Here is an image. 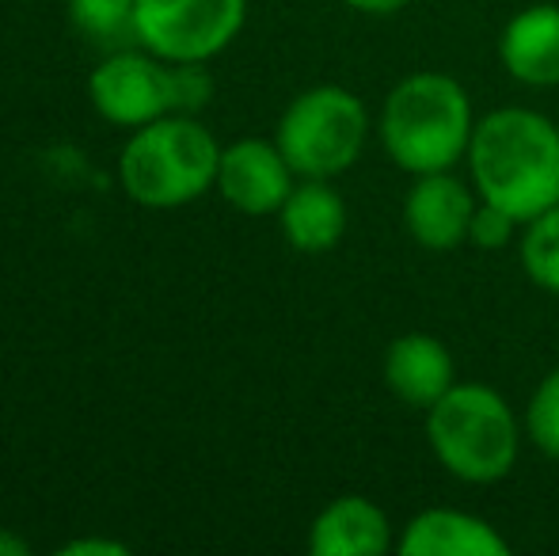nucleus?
Returning a JSON list of instances; mask_svg holds the SVG:
<instances>
[{"label": "nucleus", "mask_w": 559, "mask_h": 556, "mask_svg": "<svg viewBox=\"0 0 559 556\" xmlns=\"http://www.w3.org/2000/svg\"><path fill=\"white\" fill-rule=\"evenodd\" d=\"M499 61L525 88L559 84V8L533 4L510 15L499 38Z\"/></svg>", "instance_id": "nucleus-12"}, {"label": "nucleus", "mask_w": 559, "mask_h": 556, "mask_svg": "<svg viewBox=\"0 0 559 556\" xmlns=\"http://www.w3.org/2000/svg\"><path fill=\"white\" fill-rule=\"evenodd\" d=\"M222 145L194 115H160L130 134L118 156L122 191L145 210H179L217 187Z\"/></svg>", "instance_id": "nucleus-4"}, {"label": "nucleus", "mask_w": 559, "mask_h": 556, "mask_svg": "<svg viewBox=\"0 0 559 556\" xmlns=\"http://www.w3.org/2000/svg\"><path fill=\"white\" fill-rule=\"evenodd\" d=\"M282 237L305 256H324L346 233V202L332 179H301L278 210Z\"/></svg>", "instance_id": "nucleus-14"}, {"label": "nucleus", "mask_w": 559, "mask_h": 556, "mask_svg": "<svg viewBox=\"0 0 559 556\" xmlns=\"http://www.w3.org/2000/svg\"><path fill=\"white\" fill-rule=\"evenodd\" d=\"M171 92H176V115H194L210 104L214 81L206 73V61H183L171 66Z\"/></svg>", "instance_id": "nucleus-19"}, {"label": "nucleus", "mask_w": 559, "mask_h": 556, "mask_svg": "<svg viewBox=\"0 0 559 556\" xmlns=\"http://www.w3.org/2000/svg\"><path fill=\"white\" fill-rule=\"evenodd\" d=\"M525 423L499 389L484 381H456L427 409V442L453 481L499 484L514 473Z\"/></svg>", "instance_id": "nucleus-3"}, {"label": "nucleus", "mask_w": 559, "mask_h": 556, "mask_svg": "<svg viewBox=\"0 0 559 556\" xmlns=\"http://www.w3.org/2000/svg\"><path fill=\"white\" fill-rule=\"evenodd\" d=\"M88 96L99 119L126 130L145 127L160 115H176L171 61L148 50H122L96 66V73L88 76Z\"/></svg>", "instance_id": "nucleus-7"}, {"label": "nucleus", "mask_w": 559, "mask_h": 556, "mask_svg": "<svg viewBox=\"0 0 559 556\" xmlns=\"http://www.w3.org/2000/svg\"><path fill=\"white\" fill-rule=\"evenodd\" d=\"M69 20L81 35L96 43H115V38H133V8L138 0H66Z\"/></svg>", "instance_id": "nucleus-16"}, {"label": "nucleus", "mask_w": 559, "mask_h": 556, "mask_svg": "<svg viewBox=\"0 0 559 556\" xmlns=\"http://www.w3.org/2000/svg\"><path fill=\"white\" fill-rule=\"evenodd\" d=\"M248 20V0H138L133 35L156 58L183 66L210 61L236 43Z\"/></svg>", "instance_id": "nucleus-6"}, {"label": "nucleus", "mask_w": 559, "mask_h": 556, "mask_svg": "<svg viewBox=\"0 0 559 556\" xmlns=\"http://www.w3.org/2000/svg\"><path fill=\"white\" fill-rule=\"evenodd\" d=\"M479 194L472 179L453 176L449 171H427L415 176L412 191L404 199V225L412 240L427 252H453V248L468 245L472 217H476Z\"/></svg>", "instance_id": "nucleus-9"}, {"label": "nucleus", "mask_w": 559, "mask_h": 556, "mask_svg": "<svg viewBox=\"0 0 559 556\" xmlns=\"http://www.w3.org/2000/svg\"><path fill=\"white\" fill-rule=\"evenodd\" d=\"M518 229H522V222L514 214L479 199L476 217H472V229H468V245L479 248V252H502L507 245H514Z\"/></svg>", "instance_id": "nucleus-18"}, {"label": "nucleus", "mask_w": 559, "mask_h": 556, "mask_svg": "<svg viewBox=\"0 0 559 556\" xmlns=\"http://www.w3.org/2000/svg\"><path fill=\"white\" fill-rule=\"evenodd\" d=\"M518 260L533 286L559 297V206L522 225L518 237Z\"/></svg>", "instance_id": "nucleus-15"}, {"label": "nucleus", "mask_w": 559, "mask_h": 556, "mask_svg": "<svg viewBox=\"0 0 559 556\" xmlns=\"http://www.w3.org/2000/svg\"><path fill=\"white\" fill-rule=\"evenodd\" d=\"M525 438L545 458L559 461V366L540 378V386L525 404Z\"/></svg>", "instance_id": "nucleus-17"}, {"label": "nucleus", "mask_w": 559, "mask_h": 556, "mask_svg": "<svg viewBox=\"0 0 559 556\" xmlns=\"http://www.w3.org/2000/svg\"><path fill=\"white\" fill-rule=\"evenodd\" d=\"M31 545L23 542L20 534H12V530H0V556H27Z\"/></svg>", "instance_id": "nucleus-22"}, {"label": "nucleus", "mask_w": 559, "mask_h": 556, "mask_svg": "<svg viewBox=\"0 0 559 556\" xmlns=\"http://www.w3.org/2000/svg\"><path fill=\"white\" fill-rule=\"evenodd\" d=\"M384 386L400 404L415 412L435 409L438 401L456 386L453 355L438 335L404 332L384 351Z\"/></svg>", "instance_id": "nucleus-10"}, {"label": "nucleus", "mask_w": 559, "mask_h": 556, "mask_svg": "<svg viewBox=\"0 0 559 556\" xmlns=\"http://www.w3.org/2000/svg\"><path fill=\"white\" fill-rule=\"evenodd\" d=\"M404 556H510V542L487 519L461 507H427L396 537Z\"/></svg>", "instance_id": "nucleus-11"}, {"label": "nucleus", "mask_w": 559, "mask_h": 556, "mask_svg": "<svg viewBox=\"0 0 559 556\" xmlns=\"http://www.w3.org/2000/svg\"><path fill=\"white\" fill-rule=\"evenodd\" d=\"M338 4L354 8V12H361V15H392L412 4V0H338Z\"/></svg>", "instance_id": "nucleus-21"}, {"label": "nucleus", "mask_w": 559, "mask_h": 556, "mask_svg": "<svg viewBox=\"0 0 559 556\" xmlns=\"http://www.w3.org/2000/svg\"><path fill=\"white\" fill-rule=\"evenodd\" d=\"M377 134L400 171L427 176V171L456 168L468 156L476 115L456 76L419 69L384 96Z\"/></svg>", "instance_id": "nucleus-2"}, {"label": "nucleus", "mask_w": 559, "mask_h": 556, "mask_svg": "<svg viewBox=\"0 0 559 556\" xmlns=\"http://www.w3.org/2000/svg\"><path fill=\"white\" fill-rule=\"evenodd\" d=\"M464 164L479 199L522 225L559 206V127L548 115L499 107L476 119Z\"/></svg>", "instance_id": "nucleus-1"}, {"label": "nucleus", "mask_w": 559, "mask_h": 556, "mask_svg": "<svg viewBox=\"0 0 559 556\" xmlns=\"http://www.w3.org/2000/svg\"><path fill=\"white\" fill-rule=\"evenodd\" d=\"M297 171L278 149V141L266 138H240L222 149L217 164V194L233 210L251 217L278 214L282 202L297 187Z\"/></svg>", "instance_id": "nucleus-8"}, {"label": "nucleus", "mask_w": 559, "mask_h": 556, "mask_svg": "<svg viewBox=\"0 0 559 556\" xmlns=\"http://www.w3.org/2000/svg\"><path fill=\"white\" fill-rule=\"evenodd\" d=\"M274 141L301 179H335L358 164L369 141V111L350 88L317 84L289 99Z\"/></svg>", "instance_id": "nucleus-5"}, {"label": "nucleus", "mask_w": 559, "mask_h": 556, "mask_svg": "<svg viewBox=\"0 0 559 556\" xmlns=\"http://www.w3.org/2000/svg\"><path fill=\"white\" fill-rule=\"evenodd\" d=\"M389 549H396L392 522L366 496H335L309 527V553L317 556H384Z\"/></svg>", "instance_id": "nucleus-13"}, {"label": "nucleus", "mask_w": 559, "mask_h": 556, "mask_svg": "<svg viewBox=\"0 0 559 556\" xmlns=\"http://www.w3.org/2000/svg\"><path fill=\"white\" fill-rule=\"evenodd\" d=\"M61 553L66 556H126L130 545L115 542V537H81V542L61 545Z\"/></svg>", "instance_id": "nucleus-20"}]
</instances>
